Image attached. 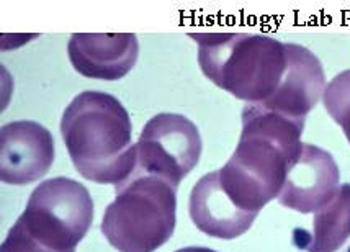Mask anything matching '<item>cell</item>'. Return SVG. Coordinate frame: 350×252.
Returning <instances> with one entry per match:
<instances>
[{
    "label": "cell",
    "instance_id": "cell-1",
    "mask_svg": "<svg viewBox=\"0 0 350 252\" xmlns=\"http://www.w3.org/2000/svg\"><path fill=\"white\" fill-rule=\"evenodd\" d=\"M243 131L232 156L218 171L219 182L244 212L259 215L280 193L286 169L301 149L305 120H293L260 105L244 107Z\"/></svg>",
    "mask_w": 350,
    "mask_h": 252
},
{
    "label": "cell",
    "instance_id": "cell-2",
    "mask_svg": "<svg viewBox=\"0 0 350 252\" xmlns=\"http://www.w3.org/2000/svg\"><path fill=\"white\" fill-rule=\"evenodd\" d=\"M61 134L82 177L122 187L136 171V144L126 108L113 95L85 90L68 105Z\"/></svg>",
    "mask_w": 350,
    "mask_h": 252
},
{
    "label": "cell",
    "instance_id": "cell-3",
    "mask_svg": "<svg viewBox=\"0 0 350 252\" xmlns=\"http://www.w3.org/2000/svg\"><path fill=\"white\" fill-rule=\"evenodd\" d=\"M202 73L219 89L247 103L267 102L280 86L288 54L286 43L247 33H191Z\"/></svg>",
    "mask_w": 350,
    "mask_h": 252
},
{
    "label": "cell",
    "instance_id": "cell-4",
    "mask_svg": "<svg viewBox=\"0 0 350 252\" xmlns=\"http://www.w3.org/2000/svg\"><path fill=\"white\" fill-rule=\"evenodd\" d=\"M108 205L103 236L118 252H154L172 238L177 188L156 175L135 172Z\"/></svg>",
    "mask_w": 350,
    "mask_h": 252
},
{
    "label": "cell",
    "instance_id": "cell-5",
    "mask_svg": "<svg viewBox=\"0 0 350 252\" xmlns=\"http://www.w3.org/2000/svg\"><path fill=\"white\" fill-rule=\"evenodd\" d=\"M16 221L43 244L74 252L94 223V200L77 180L49 179L31 192Z\"/></svg>",
    "mask_w": 350,
    "mask_h": 252
},
{
    "label": "cell",
    "instance_id": "cell-6",
    "mask_svg": "<svg viewBox=\"0 0 350 252\" xmlns=\"http://www.w3.org/2000/svg\"><path fill=\"white\" fill-rule=\"evenodd\" d=\"M202 149V136L193 121L177 113H159L139 134L135 172L156 175L177 188L195 169Z\"/></svg>",
    "mask_w": 350,
    "mask_h": 252
},
{
    "label": "cell",
    "instance_id": "cell-7",
    "mask_svg": "<svg viewBox=\"0 0 350 252\" xmlns=\"http://www.w3.org/2000/svg\"><path fill=\"white\" fill-rule=\"evenodd\" d=\"M339 167L327 151L303 142L298 156L286 169L278 203L303 213H316L339 188Z\"/></svg>",
    "mask_w": 350,
    "mask_h": 252
},
{
    "label": "cell",
    "instance_id": "cell-8",
    "mask_svg": "<svg viewBox=\"0 0 350 252\" xmlns=\"http://www.w3.org/2000/svg\"><path fill=\"white\" fill-rule=\"evenodd\" d=\"M54 161V138L43 125L20 120L2 126L0 177L10 186H27L44 177Z\"/></svg>",
    "mask_w": 350,
    "mask_h": 252
},
{
    "label": "cell",
    "instance_id": "cell-9",
    "mask_svg": "<svg viewBox=\"0 0 350 252\" xmlns=\"http://www.w3.org/2000/svg\"><path fill=\"white\" fill-rule=\"evenodd\" d=\"M68 54L81 75L113 82L135 67L139 43L133 33H74Z\"/></svg>",
    "mask_w": 350,
    "mask_h": 252
},
{
    "label": "cell",
    "instance_id": "cell-10",
    "mask_svg": "<svg viewBox=\"0 0 350 252\" xmlns=\"http://www.w3.org/2000/svg\"><path fill=\"white\" fill-rule=\"evenodd\" d=\"M288 66L275 94L260 107L293 120H305L326 90V75L318 56L301 45L286 43Z\"/></svg>",
    "mask_w": 350,
    "mask_h": 252
},
{
    "label": "cell",
    "instance_id": "cell-11",
    "mask_svg": "<svg viewBox=\"0 0 350 252\" xmlns=\"http://www.w3.org/2000/svg\"><path fill=\"white\" fill-rule=\"evenodd\" d=\"M190 218L211 238L236 239L252 226L257 215L244 212L232 201L219 182L218 171L203 175L190 192Z\"/></svg>",
    "mask_w": 350,
    "mask_h": 252
},
{
    "label": "cell",
    "instance_id": "cell-12",
    "mask_svg": "<svg viewBox=\"0 0 350 252\" xmlns=\"http://www.w3.org/2000/svg\"><path fill=\"white\" fill-rule=\"evenodd\" d=\"M350 238V184H342L334 197L312 218V228L293 229V244L305 252H337Z\"/></svg>",
    "mask_w": 350,
    "mask_h": 252
},
{
    "label": "cell",
    "instance_id": "cell-13",
    "mask_svg": "<svg viewBox=\"0 0 350 252\" xmlns=\"http://www.w3.org/2000/svg\"><path fill=\"white\" fill-rule=\"evenodd\" d=\"M323 102L329 116L344 129L350 142V69L337 74L327 84Z\"/></svg>",
    "mask_w": 350,
    "mask_h": 252
},
{
    "label": "cell",
    "instance_id": "cell-14",
    "mask_svg": "<svg viewBox=\"0 0 350 252\" xmlns=\"http://www.w3.org/2000/svg\"><path fill=\"white\" fill-rule=\"evenodd\" d=\"M2 252H59L35 239L18 221L8 231L5 241L2 242Z\"/></svg>",
    "mask_w": 350,
    "mask_h": 252
},
{
    "label": "cell",
    "instance_id": "cell-15",
    "mask_svg": "<svg viewBox=\"0 0 350 252\" xmlns=\"http://www.w3.org/2000/svg\"><path fill=\"white\" fill-rule=\"evenodd\" d=\"M175 252H218L215 249H210V247H200V246H190V247H182V249Z\"/></svg>",
    "mask_w": 350,
    "mask_h": 252
},
{
    "label": "cell",
    "instance_id": "cell-16",
    "mask_svg": "<svg viewBox=\"0 0 350 252\" xmlns=\"http://www.w3.org/2000/svg\"><path fill=\"white\" fill-rule=\"evenodd\" d=\"M344 252H350V246H349V247H347V249H345Z\"/></svg>",
    "mask_w": 350,
    "mask_h": 252
}]
</instances>
